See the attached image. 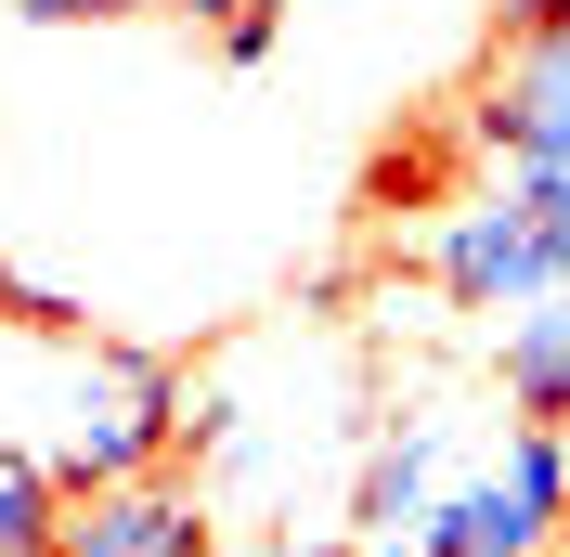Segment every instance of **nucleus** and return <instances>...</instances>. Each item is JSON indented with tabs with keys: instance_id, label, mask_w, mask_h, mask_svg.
<instances>
[{
	"instance_id": "8",
	"label": "nucleus",
	"mask_w": 570,
	"mask_h": 557,
	"mask_svg": "<svg viewBox=\"0 0 570 557\" xmlns=\"http://www.w3.org/2000/svg\"><path fill=\"white\" fill-rule=\"evenodd\" d=\"M66 506L78 492L39 467L27 441H0V557H52V531H66Z\"/></svg>"
},
{
	"instance_id": "9",
	"label": "nucleus",
	"mask_w": 570,
	"mask_h": 557,
	"mask_svg": "<svg viewBox=\"0 0 570 557\" xmlns=\"http://www.w3.org/2000/svg\"><path fill=\"white\" fill-rule=\"evenodd\" d=\"M169 13H181V27H208L234 66H259V52L285 39V0H169Z\"/></svg>"
},
{
	"instance_id": "5",
	"label": "nucleus",
	"mask_w": 570,
	"mask_h": 557,
	"mask_svg": "<svg viewBox=\"0 0 570 557\" xmlns=\"http://www.w3.org/2000/svg\"><path fill=\"white\" fill-rule=\"evenodd\" d=\"M454 467H466L454 416H390V428H376V453H363V480H351V545H363V557H402V545H415V519L454 492Z\"/></svg>"
},
{
	"instance_id": "3",
	"label": "nucleus",
	"mask_w": 570,
	"mask_h": 557,
	"mask_svg": "<svg viewBox=\"0 0 570 557\" xmlns=\"http://www.w3.org/2000/svg\"><path fill=\"white\" fill-rule=\"evenodd\" d=\"M402 557H570V428L505 416L454 467V492L415 519Z\"/></svg>"
},
{
	"instance_id": "12",
	"label": "nucleus",
	"mask_w": 570,
	"mask_h": 557,
	"mask_svg": "<svg viewBox=\"0 0 570 557\" xmlns=\"http://www.w3.org/2000/svg\"><path fill=\"white\" fill-rule=\"evenodd\" d=\"M558 39H570V27H558Z\"/></svg>"
},
{
	"instance_id": "11",
	"label": "nucleus",
	"mask_w": 570,
	"mask_h": 557,
	"mask_svg": "<svg viewBox=\"0 0 570 557\" xmlns=\"http://www.w3.org/2000/svg\"><path fill=\"white\" fill-rule=\"evenodd\" d=\"M220 557H337V545H298V531H259V545H220ZM363 557V545H351Z\"/></svg>"
},
{
	"instance_id": "1",
	"label": "nucleus",
	"mask_w": 570,
	"mask_h": 557,
	"mask_svg": "<svg viewBox=\"0 0 570 557\" xmlns=\"http://www.w3.org/2000/svg\"><path fill=\"white\" fill-rule=\"evenodd\" d=\"M0 441H27L66 492L156 480L195 441V377L91 324H0Z\"/></svg>"
},
{
	"instance_id": "6",
	"label": "nucleus",
	"mask_w": 570,
	"mask_h": 557,
	"mask_svg": "<svg viewBox=\"0 0 570 557\" xmlns=\"http://www.w3.org/2000/svg\"><path fill=\"white\" fill-rule=\"evenodd\" d=\"M52 557H220V519L156 467V480H117V492H78Z\"/></svg>"
},
{
	"instance_id": "7",
	"label": "nucleus",
	"mask_w": 570,
	"mask_h": 557,
	"mask_svg": "<svg viewBox=\"0 0 570 557\" xmlns=\"http://www.w3.org/2000/svg\"><path fill=\"white\" fill-rule=\"evenodd\" d=\"M493 389H505V416L570 428V285H544V299L493 312Z\"/></svg>"
},
{
	"instance_id": "4",
	"label": "nucleus",
	"mask_w": 570,
	"mask_h": 557,
	"mask_svg": "<svg viewBox=\"0 0 570 557\" xmlns=\"http://www.w3.org/2000/svg\"><path fill=\"white\" fill-rule=\"evenodd\" d=\"M454 143L480 169H570V39H505L454 105Z\"/></svg>"
},
{
	"instance_id": "2",
	"label": "nucleus",
	"mask_w": 570,
	"mask_h": 557,
	"mask_svg": "<svg viewBox=\"0 0 570 557\" xmlns=\"http://www.w3.org/2000/svg\"><path fill=\"white\" fill-rule=\"evenodd\" d=\"M415 273L480 324L544 299V285H570V169H480L454 208H428Z\"/></svg>"
},
{
	"instance_id": "10",
	"label": "nucleus",
	"mask_w": 570,
	"mask_h": 557,
	"mask_svg": "<svg viewBox=\"0 0 570 557\" xmlns=\"http://www.w3.org/2000/svg\"><path fill=\"white\" fill-rule=\"evenodd\" d=\"M13 13H39V27H91V13H169V0H13Z\"/></svg>"
}]
</instances>
